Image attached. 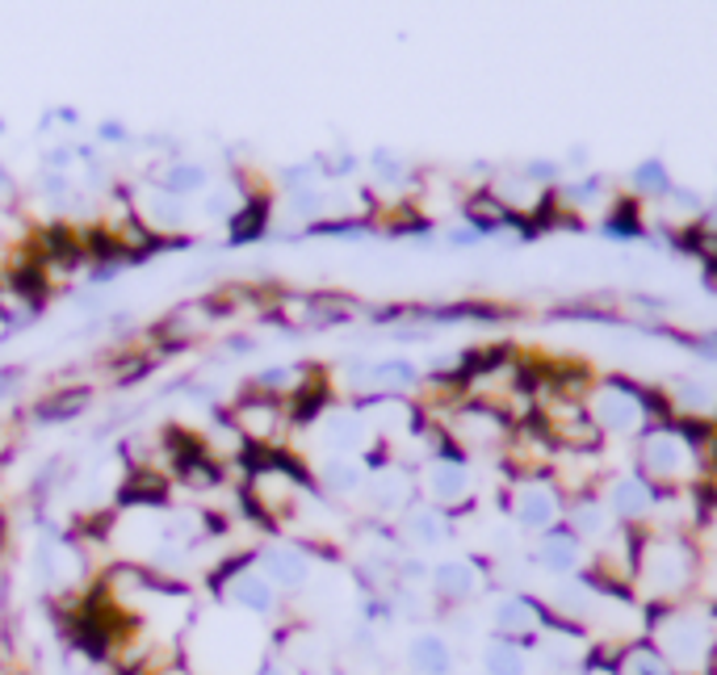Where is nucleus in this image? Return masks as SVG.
Masks as SVG:
<instances>
[{"label":"nucleus","mask_w":717,"mask_h":675,"mask_svg":"<svg viewBox=\"0 0 717 675\" xmlns=\"http://www.w3.org/2000/svg\"><path fill=\"white\" fill-rule=\"evenodd\" d=\"M705 558L693 537L684 533H642L638 570H633V600L642 609H672L684 604L700 583Z\"/></svg>","instance_id":"obj_1"},{"label":"nucleus","mask_w":717,"mask_h":675,"mask_svg":"<svg viewBox=\"0 0 717 675\" xmlns=\"http://www.w3.org/2000/svg\"><path fill=\"white\" fill-rule=\"evenodd\" d=\"M646 642L667 658L675 675L717 672V609L684 600L672 609H646Z\"/></svg>","instance_id":"obj_2"},{"label":"nucleus","mask_w":717,"mask_h":675,"mask_svg":"<svg viewBox=\"0 0 717 675\" xmlns=\"http://www.w3.org/2000/svg\"><path fill=\"white\" fill-rule=\"evenodd\" d=\"M633 462H638L633 470L659 495H679V491H696L705 483V453L684 424H651L638 437Z\"/></svg>","instance_id":"obj_3"},{"label":"nucleus","mask_w":717,"mask_h":675,"mask_svg":"<svg viewBox=\"0 0 717 675\" xmlns=\"http://www.w3.org/2000/svg\"><path fill=\"white\" fill-rule=\"evenodd\" d=\"M584 407L604 441H638L651 424H672L659 390H646L630 378H596Z\"/></svg>","instance_id":"obj_4"},{"label":"nucleus","mask_w":717,"mask_h":675,"mask_svg":"<svg viewBox=\"0 0 717 675\" xmlns=\"http://www.w3.org/2000/svg\"><path fill=\"white\" fill-rule=\"evenodd\" d=\"M504 507L512 528L546 537L549 528H558L567 516V491H558L554 479H512Z\"/></svg>","instance_id":"obj_5"},{"label":"nucleus","mask_w":717,"mask_h":675,"mask_svg":"<svg viewBox=\"0 0 717 675\" xmlns=\"http://www.w3.org/2000/svg\"><path fill=\"white\" fill-rule=\"evenodd\" d=\"M549 621V609L542 596L533 591H507L491 604V638H507V642H525L533 646Z\"/></svg>","instance_id":"obj_6"},{"label":"nucleus","mask_w":717,"mask_h":675,"mask_svg":"<svg viewBox=\"0 0 717 675\" xmlns=\"http://www.w3.org/2000/svg\"><path fill=\"white\" fill-rule=\"evenodd\" d=\"M600 500L609 504L612 521L625 528H642L654 521V507H659V491H654L638 470H625V474H612V479H604V486H600Z\"/></svg>","instance_id":"obj_7"},{"label":"nucleus","mask_w":717,"mask_h":675,"mask_svg":"<svg viewBox=\"0 0 717 675\" xmlns=\"http://www.w3.org/2000/svg\"><path fill=\"white\" fill-rule=\"evenodd\" d=\"M588 554L591 549L570 533L567 525H558V528H549L546 537H537V546H533V567L542 570L546 579H575V575H584L588 570Z\"/></svg>","instance_id":"obj_8"},{"label":"nucleus","mask_w":717,"mask_h":675,"mask_svg":"<svg viewBox=\"0 0 717 675\" xmlns=\"http://www.w3.org/2000/svg\"><path fill=\"white\" fill-rule=\"evenodd\" d=\"M563 525L584 542L588 549H596L604 537H609L617 521H612L609 504L600 500V491H579V495H570L567 500V516H563Z\"/></svg>","instance_id":"obj_9"},{"label":"nucleus","mask_w":717,"mask_h":675,"mask_svg":"<svg viewBox=\"0 0 717 675\" xmlns=\"http://www.w3.org/2000/svg\"><path fill=\"white\" fill-rule=\"evenodd\" d=\"M428 491H432V500L441 507H458L474 495V479H470V470H465L462 458L445 453V458H437L432 470H428Z\"/></svg>","instance_id":"obj_10"},{"label":"nucleus","mask_w":717,"mask_h":675,"mask_svg":"<svg viewBox=\"0 0 717 675\" xmlns=\"http://www.w3.org/2000/svg\"><path fill=\"white\" fill-rule=\"evenodd\" d=\"M432 588H437L445 604H465V600H474L483 591V570L470 558H449V562L432 570Z\"/></svg>","instance_id":"obj_11"},{"label":"nucleus","mask_w":717,"mask_h":675,"mask_svg":"<svg viewBox=\"0 0 717 675\" xmlns=\"http://www.w3.org/2000/svg\"><path fill=\"white\" fill-rule=\"evenodd\" d=\"M533 646L525 642H507V638H486L483 642V654H479V663H483V675H528V658H533Z\"/></svg>","instance_id":"obj_12"},{"label":"nucleus","mask_w":717,"mask_h":675,"mask_svg":"<svg viewBox=\"0 0 717 675\" xmlns=\"http://www.w3.org/2000/svg\"><path fill=\"white\" fill-rule=\"evenodd\" d=\"M672 172H667V164L663 160H642L638 169L630 172V193L633 202H651V206H659L667 193H672Z\"/></svg>","instance_id":"obj_13"},{"label":"nucleus","mask_w":717,"mask_h":675,"mask_svg":"<svg viewBox=\"0 0 717 675\" xmlns=\"http://www.w3.org/2000/svg\"><path fill=\"white\" fill-rule=\"evenodd\" d=\"M411 667L420 675H449L453 672V646L445 642L441 633H420L411 642Z\"/></svg>","instance_id":"obj_14"},{"label":"nucleus","mask_w":717,"mask_h":675,"mask_svg":"<svg viewBox=\"0 0 717 675\" xmlns=\"http://www.w3.org/2000/svg\"><path fill=\"white\" fill-rule=\"evenodd\" d=\"M617 675H675V672L667 667V658L642 638V642H630V646L617 651Z\"/></svg>","instance_id":"obj_15"},{"label":"nucleus","mask_w":717,"mask_h":675,"mask_svg":"<svg viewBox=\"0 0 717 675\" xmlns=\"http://www.w3.org/2000/svg\"><path fill=\"white\" fill-rule=\"evenodd\" d=\"M407 528H411V537L420 546H441L445 533H449V521H445V512H437V507H416Z\"/></svg>","instance_id":"obj_16"}]
</instances>
